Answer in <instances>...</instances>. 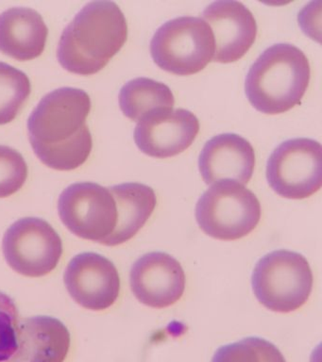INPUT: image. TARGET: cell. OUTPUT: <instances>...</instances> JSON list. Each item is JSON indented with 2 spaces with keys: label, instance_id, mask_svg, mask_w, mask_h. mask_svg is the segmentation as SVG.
I'll list each match as a JSON object with an SVG mask.
<instances>
[{
  "label": "cell",
  "instance_id": "cell-3",
  "mask_svg": "<svg viewBox=\"0 0 322 362\" xmlns=\"http://www.w3.org/2000/svg\"><path fill=\"white\" fill-rule=\"evenodd\" d=\"M311 78L307 57L290 44L267 48L251 65L246 78V95L254 109L280 115L301 103Z\"/></svg>",
  "mask_w": 322,
  "mask_h": 362
},
{
  "label": "cell",
  "instance_id": "cell-12",
  "mask_svg": "<svg viewBox=\"0 0 322 362\" xmlns=\"http://www.w3.org/2000/svg\"><path fill=\"white\" fill-rule=\"evenodd\" d=\"M130 283L138 301L148 307L165 308L182 298L185 274L180 263L171 255L151 252L134 263Z\"/></svg>",
  "mask_w": 322,
  "mask_h": 362
},
{
  "label": "cell",
  "instance_id": "cell-16",
  "mask_svg": "<svg viewBox=\"0 0 322 362\" xmlns=\"http://www.w3.org/2000/svg\"><path fill=\"white\" fill-rule=\"evenodd\" d=\"M49 30L43 17L30 8L15 7L0 14V51L18 61L43 53Z\"/></svg>",
  "mask_w": 322,
  "mask_h": 362
},
{
  "label": "cell",
  "instance_id": "cell-5",
  "mask_svg": "<svg viewBox=\"0 0 322 362\" xmlns=\"http://www.w3.org/2000/svg\"><path fill=\"white\" fill-rule=\"evenodd\" d=\"M200 229L214 239H242L256 228L261 219L258 198L244 185L224 180L203 192L196 206Z\"/></svg>",
  "mask_w": 322,
  "mask_h": 362
},
{
  "label": "cell",
  "instance_id": "cell-14",
  "mask_svg": "<svg viewBox=\"0 0 322 362\" xmlns=\"http://www.w3.org/2000/svg\"><path fill=\"white\" fill-rule=\"evenodd\" d=\"M255 152L250 141L234 133L214 136L203 146L200 175L208 185L231 180L245 185L253 177Z\"/></svg>",
  "mask_w": 322,
  "mask_h": 362
},
{
  "label": "cell",
  "instance_id": "cell-1",
  "mask_svg": "<svg viewBox=\"0 0 322 362\" xmlns=\"http://www.w3.org/2000/svg\"><path fill=\"white\" fill-rule=\"evenodd\" d=\"M90 110L88 93L76 88H60L42 98L28 120V132L45 165L71 171L86 163L93 147L86 123Z\"/></svg>",
  "mask_w": 322,
  "mask_h": 362
},
{
  "label": "cell",
  "instance_id": "cell-6",
  "mask_svg": "<svg viewBox=\"0 0 322 362\" xmlns=\"http://www.w3.org/2000/svg\"><path fill=\"white\" fill-rule=\"evenodd\" d=\"M151 53L161 69L175 75H194L214 59L213 31L200 17L169 20L152 37Z\"/></svg>",
  "mask_w": 322,
  "mask_h": 362
},
{
  "label": "cell",
  "instance_id": "cell-9",
  "mask_svg": "<svg viewBox=\"0 0 322 362\" xmlns=\"http://www.w3.org/2000/svg\"><path fill=\"white\" fill-rule=\"evenodd\" d=\"M58 212L62 222L76 236L100 243L111 236L117 222L112 192L94 182L67 187L59 197Z\"/></svg>",
  "mask_w": 322,
  "mask_h": 362
},
{
  "label": "cell",
  "instance_id": "cell-11",
  "mask_svg": "<svg viewBox=\"0 0 322 362\" xmlns=\"http://www.w3.org/2000/svg\"><path fill=\"white\" fill-rule=\"evenodd\" d=\"M199 132V119L189 110H157L138 122L134 141L144 154L166 158L188 149Z\"/></svg>",
  "mask_w": 322,
  "mask_h": 362
},
{
  "label": "cell",
  "instance_id": "cell-20",
  "mask_svg": "<svg viewBox=\"0 0 322 362\" xmlns=\"http://www.w3.org/2000/svg\"><path fill=\"white\" fill-rule=\"evenodd\" d=\"M212 362H287L281 351L267 339L248 337L216 351Z\"/></svg>",
  "mask_w": 322,
  "mask_h": 362
},
{
  "label": "cell",
  "instance_id": "cell-13",
  "mask_svg": "<svg viewBox=\"0 0 322 362\" xmlns=\"http://www.w3.org/2000/svg\"><path fill=\"white\" fill-rule=\"evenodd\" d=\"M202 16L213 31L214 62L230 64L239 61L255 41L256 20L241 2H213L205 8Z\"/></svg>",
  "mask_w": 322,
  "mask_h": 362
},
{
  "label": "cell",
  "instance_id": "cell-7",
  "mask_svg": "<svg viewBox=\"0 0 322 362\" xmlns=\"http://www.w3.org/2000/svg\"><path fill=\"white\" fill-rule=\"evenodd\" d=\"M321 146L308 138L290 139L268 158L267 180L271 189L288 199L315 194L322 183Z\"/></svg>",
  "mask_w": 322,
  "mask_h": 362
},
{
  "label": "cell",
  "instance_id": "cell-2",
  "mask_svg": "<svg viewBox=\"0 0 322 362\" xmlns=\"http://www.w3.org/2000/svg\"><path fill=\"white\" fill-rule=\"evenodd\" d=\"M128 38L125 16L113 1H93L69 23L59 42V64L69 72L94 75L120 52Z\"/></svg>",
  "mask_w": 322,
  "mask_h": 362
},
{
  "label": "cell",
  "instance_id": "cell-22",
  "mask_svg": "<svg viewBox=\"0 0 322 362\" xmlns=\"http://www.w3.org/2000/svg\"><path fill=\"white\" fill-rule=\"evenodd\" d=\"M18 310L8 294L0 291V362L9 361L16 349Z\"/></svg>",
  "mask_w": 322,
  "mask_h": 362
},
{
  "label": "cell",
  "instance_id": "cell-17",
  "mask_svg": "<svg viewBox=\"0 0 322 362\" xmlns=\"http://www.w3.org/2000/svg\"><path fill=\"white\" fill-rule=\"evenodd\" d=\"M117 209V222L114 232L103 245L117 246L128 242L145 226L154 214L156 194L151 187L128 182L109 188Z\"/></svg>",
  "mask_w": 322,
  "mask_h": 362
},
{
  "label": "cell",
  "instance_id": "cell-8",
  "mask_svg": "<svg viewBox=\"0 0 322 362\" xmlns=\"http://www.w3.org/2000/svg\"><path fill=\"white\" fill-rule=\"evenodd\" d=\"M5 259L22 276L41 277L57 267L63 243L55 229L40 218L16 221L5 232L2 243Z\"/></svg>",
  "mask_w": 322,
  "mask_h": 362
},
{
  "label": "cell",
  "instance_id": "cell-18",
  "mask_svg": "<svg viewBox=\"0 0 322 362\" xmlns=\"http://www.w3.org/2000/svg\"><path fill=\"white\" fill-rule=\"evenodd\" d=\"M120 106L126 117L139 122L157 110L173 109L175 98L171 88L148 78H137L121 88Z\"/></svg>",
  "mask_w": 322,
  "mask_h": 362
},
{
  "label": "cell",
  "instance_id": "cell-10",
  "mask_svg": "<svg viewBox=\"0 0 322 362\" xmlns=\"http://www.w3.org/2000/svg\"><path fill=\"white\" fill-rule=\"evenodd\" d=\"M64 279L70 296L87 310H107L120 296L117 269L111 260L100 254L87 252L73 257Z\"/></svg>",
  "mask_w": 322,
  "mask_h": 362
},
{
  "label": "cell",
  "instance_id": "cell-4",
  "mask_svg": "<svg viewBox=\"0 0 322 362\" xmlns=\"http://www.w3.org/2000/svg\"><path fill=\"white\" fill-rule=\"evenodd\" d=\"M313 273L302 255L288 250L270 252L256 263L251 284L257 300L268 310L288 313L309 299Z\"/></svg>",
  "mask_w": 322,
  "mask_h": 362
},
{
  "label": "cell",
  "instance_id": "cell-21",
  "mask_svg": "<svg viewBox=\"0 0 322 362\" xmlns=\"http://www.w3.org/2000/svg\"><path fill=\"white\" fill-rule=\"evenodd\" d=\"M27 177L28 165L23 156L9 146H0V198L18 192Z\"/></svg>",
  "mask_w": 322,
  "mask_h": 362
},
{
  "label": "cell",
  "instance_id": "cell-15",
  "mask_svg": "<svg viewBox=\"0 0 322 362\" xmlns=\"http://www.w3.org/2000/svg\"><path fill=\"white\" fill-rule=\"evenodd\" d=\"M70 333L60 320L50 316L24 319L16 327V349L8 362H64Z\"/></svg>",
  "mask_w": 322,
  "mask_h": 362
},
{
  "label": "cell",
  "instance_id": "cell-19",
  "mask_svg": "<svg viewBox=\"0 0 322 362\" xmlns=\"http://www.w3.org/2000/svg\"><path fill=\"white\" fill-rule=\"evenodd\" d=\"M28 76L18 68L0 62V124L12 122L30 95Z\"/></svg>",
  "mask_w": 322,
  "mask_h": 362
}]
</instances>
